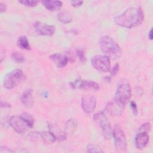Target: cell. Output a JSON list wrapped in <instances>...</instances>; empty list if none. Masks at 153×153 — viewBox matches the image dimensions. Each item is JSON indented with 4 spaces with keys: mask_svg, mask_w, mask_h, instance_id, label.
I'll return each mask as SVG.
<instances>
[{
    "mask_svg": "<svg viewBox=\"0 0 153 153\" xmlns=\"http://www.w3.org/2000/svg\"><path fill=\"white\" fill-rule=\"evenodd\" d=\"M26 78L22 70L14 69L7 74L4 78V86L7 89H12L18 85Z\"/></svg>",
    "mask_w": 153,
    "mask_h": 153,
    "instance_id": "4",
    "label": "cell"
},
{
    "mask_svg": "<svg viewBox=\"0 0 153 153\" xmlns=\"http://www.w3.org/2000/svg\"><path fill=\"white\" fill-rule=\"evenodd\" d=\"M30 139L33 141H41L44 143L50 144L54 142L56 139L50 131H32L29 134Z\"/></svg>",
    "mask_w": 153,
    "mask_h": 153,
    "instance_id": "9",
    "label": "cell"
},
{
    "mask_svg": "<svg viewBox=\"0 0 153 153\" xmlns=\"http://www.w3.org/2000/svg\"><path fill=\"white\" fill-rule=\"evenodd\" d=\"M20 116L27 123V124H28L29 128H32L33 127V126L34 124V119H33V117L30 114H28L27 112H24V113L22 114Z\"/></svg>",
    "mask_w": 153,
    "mask_h": 153,
    "instance_id": "22",
    "label": "cell"
},
{
    "mask_svg": "<svg viewBox=\"0 0 153 153\" xmlns=\"http://www.w3.org/2000/svg\"><path fill=\"white\" fill-rule=\"evenodd\" d=\"M9 124L13 129L18 133L25 132L29 128L27 123L21 116H12L9 119Z\"/></svg>",
    "mask_w": 153,
    "mask_h": 153,
    "instance_id": "8",
    "label": "cell"
},
{
    "mask_svg": "<svg viewBox=\"0 0 153 153\" xmlns=\"http://www.w3.org/2000/svg\"><path fill=\"white\" fill-rule=\"evenodd\" d=\"M13 151L11 150L10 148H7L6 146H1V149H0V152L1 153H4V152H13Z\"/></svg>",
    "mask_w": 153,
    "mask_h": 153,
    "instance_id": "31",
    "label": "cell"
},
{
    "mask_svg": "<svg viewBox=\"0 0 153 153\" xmlns=\"http://www.w3.org/2000/svg\"><path fill=\"white\" fill-rule=\"evenodd\" d=\"M71 4L74 7H79L83 4V1H71Z\"/></svg>",
    "mask_w": 153,
    "mask_h": 153,
    "instance_id": "30",
    "label": "cell"
},
{
    "mask_svg": "<svg viewBox=\"0 0 153 153\" xmlns=\"http://www.w3.org/2000/svg\"><path fill=\"white\" fill-rule=\"evenodd\" d=\"M58 20L62 23L68 24L72 22V18L70 13L65 10L60 11L57 14Z\"/></svg>",
    "mask_w": 153,
    "mask_h": 153,
    "instance_id": "19",
    "label": "cell"
},
{
    "mask_svg": "<svg viewBox=\"0 0 153 153\" xmlns=\"http://www.w3.org/2000/svg\"><path fill=\"white\" fill-rule=\"evenodd\" d=\"M4 52H5V51L2 48H1V62L3 61V59L5 57V53Z\"/></svg>",
    "mask_w": 153,
    "mask_h": 153,
    "instance_id": "34",
    "label": "cell"
},
{
    "mask_svg": "<svg viewBox=\"0 0 153 153\" xmlns=\"http://www.w3.org/2000/svg\"><path fill=\"white\" fill-rule=\"evenodd\" d=\"M76 54L77 55V56L78 57V58L79 59V60L82 62H84L85 61V54H84V51L82 49H79L78 48L76 50Z\"/></svg>",
    "mask_w": 153,
    "mask_h": 153,
    "instance_id": "26",
    "label": "cell"
},
{
    "mask_svg": "<svg viewBox=\"0 0 153 153\" xmlns=\"http://www.w3.org/2000/svg\"><path fill=\"white\" fill-rule=\"evenodd\" d=\"M119 65H118V63H117L112 68V69H111V71H110L111 72V76H115L117 74H118V71H119Z\"/></svg>",
    "mask_w": 153,
    "mask_h": 153,
    "instance_id": "28",
    "label": "cell"
},
{
    "mask_svg": "<svg viewBox=\"0 0 153 153\" xmlns=\"http://www.w3.org/2000/svg\"><path fill=\"white\" fill-rule=\"evenodd\" d=\"M148 38L150 40H152V29L151 28L149 32V33H148Z\"/></svg>",
    "mask_w": 153,
    "mask_h": 153,
    "instance_id": "35",
    "label": "cell"
},
{
    "mask_svg": "<svg viewBox=\"0 0 153 153\" xmlns=\"http://www.w3.org/2000/svg\"><path fill=\"white\" fill-rule=\"evenodd\" d=\"M43 5L49 11H55L60 10L62 6V2L60 1L44 0L41 1Z\"/></svg>",
    "mask_w": 153,
    "mask_h": 153,
    "instance_id": "18",
    "label": "cell"
},
{
    "mask_svg": "<svg viewBox=\"0 0 153 153\" xmlns=\"http://www.w3.org/2000/svg\"><path fill=\"white\" fill-rule=\"evenodd\" d=\"M131 96V90L130 84L125 79L121 80L117 86L114 99L121 104L126 105L129 101Z\"/></svg>",
    "mask_w": 153,
    "mask_h": 153,
    "instance_id": "3",
    "label": "cell"
},
{
    "mask_svg": "<svg viewBox=\"0 0 153 153\" xmlns=\"http://www.w3.org/2000/svg\"><path fill=\"white\" fill-rule=\"evenodd\" d=\"M143 18V13L140 7H130L115 17L114 22L120 26L130 29L139 26Z\"/></svg>",
    "mask_w": 153,
    "mask_h": 153,
    "instance_id": "1",
    "label": "cell"
},
{
    "mask_svg": "<svg viewBox=\"0 0 153 153\" xmlns=\"http://www.w3.org/2000/svg\"><path fill=\"white\" fill-rule=\"evenodd\" d=\"M151 130V124L149 123H146L143 124L140 128H139V130L140 131H145L146 133H148Z\"/></svg>",
    "mask_w": 153,
    "mask_h": 153,
    "instance_id": "27",
    "label": "cell"
},
{
    "mask_svg": "<svg viewBox=\"0 0 153 153\" xmlns=\"http://www.w3.org/2000/svg\"><path fill=\"white\" fill-rule=\"evenodd\" d=\"M32 93L33 90L32 88H27L22 93L20 97L22 103L25 107L27 108H32L34 103Z\"/></svg>",
    "mask_w": 153,
    "mask_h": 153,
    "instance_id": "16",
    "label": "cell"
},
{
    "mask_svg": "<svg viewBox=\"0 0 153 153\" xmlns=\"http://www.w3.org/2000/svg\"><path fill=\"white\" fill-rule=\"evenodd\" d=\"M77 127V123L74 119H69L65 124V132L67 134H72Z\"/></svg>",
    "mask_w": 153,
    "mask_h": 153,
    "instance_id": "20",
    "label": "cell"
},
{
    "mask_svg": "<svg viewBox=\"0 0 153 153\" xmlns=\"http://www.w3.org/2000/svg\"><path fill=\"white\" fill-rule=\"evenodd\" d=\"M149 136L148 133L145 131H140L137 133L134 138V143L137 149H143L148 144Z\"/></svg>",
    "mask_w": 153,
    "mask_h": 153,
    "instance_id": "14",
    "label": "cell"
},
{
    "mask_svg": "<svg viewBox=\"0 0 153 153\" xmlns=\"http://www.w3.org/2000/svg\"><path fill=\"white\" fill-rule=\"evenodd\" d=\"M93 120L95 123L101 128L103 136L106 139H110L112 136V128L111 123L103 111L96 113L93 115Z\"/></svg>",
    "mask_w": 153,
    "mask_h": 153,
    "instance_id": "6",
    "label": "cell"
},
{
    "mask_svg": "<svg viewBox=\"0 0 153 153\" xmlns=\"http://www.w3.org/2000/svg\"><path fill=\"white\" fill-rule=\"evenodd\" d=\"M19 2L20 4L29 7H34L39 2L38 1H35V0H22V1H19Z\"/></svg>",
    "mask_w": 153,
    "mask_h": 153,
    "instance_id": "25",
    "label": "cell"
},
{
    "mask_svg": "<svg viewBox=\"0 0 153 153\" xmlns=\"http://www.w3.org/2000/svg\"><path fill=\"white\" fill-rule=\"evenodd\" d=\"M91 63L93 67L102 72H107L110 70V59L106 55H96L91 58Z\"/></svg>",
    "mask_w": 153,
    "mask_h": 153,
    "instance_id": "7",
    "label": "cell"
},
{
    "mask_svg": "<svg viewBox=\"0 0 153 153\" xmlns=\"http://www.w3.org/2000/svg\"><path fill=\"white\" fill-rule=\"evenodd\" d=\"M7 5L1 2H0V11L1 13H2L4 12H5L7 10Z\"/></svg>",
    "mask_w": 153,
    "mask_h": 153,
    "instance_id": "32",
    "label": "cell"
},
{
    "mask_svg": "<svg viewBox=\"0 0 153 153\" xmlns=\"http://www.w3.org/2000/svg\"><path fill=\"white\" fill-rule=\"evenodd\" d=\"M17 44L18 47L21 49L26 50H30L31 49L29 41L26 36H20L17 39Z\"/></svg>",
    "mask_w": 153,
    "mask_h": 153,
    "instance_id": "21",
    "label": "cell"
},
{
    "mask_svg": "<svg viewBox=\"0 0 153 153\" xmlns=\"http://www.w3.org/2000/svg\"><path fill=\"white\" fill-rule=\"evenodd\" d=\"M87 152H103L102 148L97 145L88 144L87 147Z\"/></svg>",
    "mask_w": 153,
    "mask_h": 153,
    "instance_id": "24",
    "label": "cell"
},
{
    "mask_svg": "<svg viewBox=\"0 0 153 153\" xmlns=\"http://www.w3.org/2000/svg\"><path fill=\"white\" fill-rule=\"evenodd\" d=\"M130 107L131 108V110L133 111V113L134 115H136L137 114V105L134 102H130Z\"/></svg>",
    "mask_w": 153,
    "mask_h": 153,
    "instance_id": "29",
    "label": "cell"
},
{
    "mask_svg": "<svg viewBox=\"0 0 153 153\" xmlns=\"http://www.w3.org/2000/svg\"><path fill=\"white\" fill-rule=\"evenodd\" d=\"M124 109L125 105L121 104L114 99L108 103L105 108V111L108 114L114 117H119L121 115Z\"/></svg>",
    "mask_w": 153,
    "mask_h": 153,
    "instance_id": "11",
    "label": "cell"
},
{
    "mask_svg": "<svg viewBox=\"0 0 153 153\" xmlns=\"http://www.w3.org/2000/svg\"><path fill=\"white\" fill-rule=\"evenodd\" d=\"M48 127L49 131L53 135L56 140L63 141L66 138V134L58 126L53 123H48Z\"/></svg>",
    "mask_w": 153,
    "mask_h": 153,
    "instance_id": "15",
    "label": "cell"
},
{
    "mask_svg": "<svg viewBox=\"0 0 153 153\" xmlns=\"http://www.w3.org/2000/svg\"><path fill=\"white\" fill-rule=\"evenodd\" d=\"M112 135L114 139V145L116 149L119 152L127 150V142L125 133L119 124L114 125L112 130Z\"/></svg>",
    "mask_w": 153,
    "mask_h": 153,
    "instance_id": "5",
    "label": "cell"
},
{
    "mask_svg": "<svg viewBox=\"0 0 153 153\" xmlns=\"http://www.w3.org/2000/svg\"><path fill=\"white\" fill-rule=\"evenodd\" d=\"M72 86L84 90L96 91L99 88L98 83L90 80H79L72 83Z\"/></svg>",
    "mask_w": 153,
    "mask_h": 153,
    "instance_id": "13",
    "label": "cell"
},
{
    "mask_svg": "<svg viewBox=\"0 0 153 153\" xmlns=\"http://www.w3.org/2000/svg\"><path fill=\"white\" fill-rule=\"evenodd\" d=\"M1 108H10L11 107V105L7 103V102H4L3 101L1 102Z\"/></svg>",
    "mask_w": 153,
    "mask_h": 153,
    "instance_id": "33",
    "label": "cell"
},
{
    "mask_svg": "<svg viewBox=\"0 0 153 153\" xmlns=\"http://www.w3.org/2000/svg\"><path fill=\"white\" fill-rule=\"evenodd\" d=\"M33 26L36 32L41 35L51 36L54 33L56 30V28L54 26L47 25L38 21L33 23Z\"/></svg>",
    "mask_w": 153,
    "mask_h": 153,
    "instance_id": "12",
    "label": "cell"
},
{
    "mask_svg": "<svg viewBox=\"0 0 153 153\" xmlns=\"http://www.w3.org/2000/svg\"><path fill=\"white\" fill-rule=\"evenodd\" d=\"M81 104L82 110L87 114H90L96 108L97 100L96 97L93 95H84L81 99Z\"/></svg>",
    "mask_w": 153,
    "mask_h": 153,
    "instance_id": "10",
    "label": "cell"
},
{
    "mask_svg": "<svg viewBox=\"0 0 153 153\" xmlns=\"http://www.w3.org/2000/svg\"><path fill=\"white\" fill-rule=\"evenodd\" d=\"M11 58L16 63H21L24 62L25 60V56L22 54H21L20 53L17 52V51L14 52L11 54Z\"/></svg>",
    "mask_w": 153,
    "mask_h": 153,
    "instance_id": "23",
    "label": "cell"
},
{
    "mask_svg": "<svg viewBox=\"0 0 153 153\" xmlns=\"http://www.w3.org/2000/svg\"><path fill=\"white\" fill-rule=\"evenodd\" d=\"M50 59L59 68L65 67L69 62V57L67 56L60 53H55L51 55Z\"/></svg>",
    "mask_w": 153,
    "mask_h": 153,
    "instance_id": "17",
    "label": "cell"
},
{
    "mask_svg": "<svg viewBox=\"0 0 153 153\" xmlns=\"http://www.w3.org/2000/svg\"><path fill=\"white\" fill-rule=\"evenodd\" d=\"M99 46L102 51L108 57L118 59L122 56V50L118 43L109 36H103L99 39Z\"/></svg>",
    "mask_w": 153,
    "mask_h": 153,
    "instance_id": "2",
    "label": "cell"
}]
</instances>
